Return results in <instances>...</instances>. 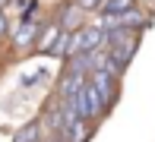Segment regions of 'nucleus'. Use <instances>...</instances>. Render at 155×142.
I'll list each match as a JSON object with an SVG mask.
<instances>
[{
  "label": "nucleus",
  "instance_id": "obj_1",
  "mask_svg": "<svg viewBox=\"0 0 155 142\" xmlns=\"http://www.w3.org/2000/svg\"><path fill=\"white\" fill-rule=\"evenodd\" d=\"M89 85L98 92V98L104 101V108H108V101L114 98V76L111 73H104V69H98V73L89 76Z\"/></svg>",
  "mask_w": 155,
  "mask_h": 142
},
{
  "label": "nucleus",
  "instance_id": "obj_2",
  "mask_svg": "<svg viewBox=\"0 0 155 142\" xmlns=\"http://www.w3.org/2000/svg\"><path fill=\"white\" fill-rule=\"evenodd\" d=\"M60 32H63V28H60L57 22L45 25V28H41V32H38V38H35V51H38V54H51V47L57 44Z\"/></svg>",
  "mask_w": 155,
  "mask_h": 142
},
{
  "label": "nucleus",
  "instance_id": "obj_3",
  "mask_svg": "<svg viewBox=\"0 0 155 142\" xmlns=\"http://www.w3.org/2000/svg\"><path fill=\"white\" fill-rule=\"evenodd\" d=\"M79 19H82V10H79V6H76V3H67V6H63V13H60V28H63V32H70V35H73V32H79Z\"/></svg>",
  "mask_w": 155,
  "mask_h": 142
},
{
  "label": "nucleus",
  "instance_id": "obj_4",
  "mask_svg": "<svg viewBox=\"0 0 155 142\" xmlns=\"http://www.w3.org/2000/svg\"><path fill=\"white\" fill-rule=\"evenodd\" d=\"M35 38H38V25H35L32 19H22L19 28H16V35H13V44L16 47H29Z\"/></svg>",
  "mask_w": 155,
  "mask_h": 142
},
{
  "label": "nucleus",
  "instance_id": "obj_5",
  "mask_svg": "<svg viewBox=\"0 0 155 142\" xmlns=\"http://www.w3.org/2000/svg\"><path fill=\"white\" fill-rule=\"evenodd\" d=\"M130 10H136V0H104L101 3V16H120Z\"/></svg>",
  "mask_w": 155,
  "mask_h": 142
},
{
  "label": "nucleus",
  "instance_id": "obj_6",
  "mask_svg": "<svg viewBox=\"0 0 155 142\" xmlns=\"http://www.w3.org/2000/svg\"><path fill=\"white\" fill-rule=\"evenodd\" d=\"M63 139H67V142H86L89 139V123H86V120H76V123L63 133Z\"/></svg>",
  "mask_w": 155,
  "mask_h": 142
},
{
  "label": "nucleus",
  "instance_id": "obj_7",
  "mask_svg": "<svg viewBox=\"0 0 155 142\" xmlns=\"http://www.w3.org/2000/svg\"><path fill=\"white\" fill-rule=\"evenodd\" d=\"M38 136H41V126H38V123H29V126H22V130H19L16 142H38Z\"/></svg>",
  "mask_w": 155,
  "mask_h": 142
},
{
  "label": "nucleus",
  "instance_id": "obj_8",
  "mask_svg": "<svg viewBox=\"0 0 155 142\" xmlns=\"http://www.w3.org/2000/svg\"><path fill=\"white\" fill-rule=\"evenodd\" d=\"M70 38H73L70 32H60V38H57V44L51 47V54L54 57H70Z\"/></svg>",
  "mask_w": 155,
  "mask_h": 142
},
{
  "label": "nucleus",
  "instance_id": "obj_9",
  "mask_svg": "<svg viewBox=\"0 0 155 142\" xmlns=\"http://www.w3.org/2000/svg\"><path fill=\"white\" fill-rule=\"evenodd\" d=\"M73 3L79 6L82 13H86V10H101V3H104V0H73Z\"/></svg>",
  "mask_w": 155,
  "mask_h": 142
},
{
  "label": "nucleus",
  "instance_id": "obj_10",
  "mask_svg": "<svg viewBox=\"0 0 155 142\" xmlns=\"http://www.w3.org/2000/svg\"><path fill=\"white\" fill-rule=\"evenodd\" d=\"M6 32H10V22H6V13L3 10H0V38H3V35Z\"/></svg>",
  "mask_w": 155,
  "mask_h": 142
},
{
  "label": "nucleus",
  "instance_id": "obj_11",
  "mask_svg": "<svg viewBox=\"0 0 155 142\" xmlns=\"http://www.w3.org/2000/svg\"><path fill=\"white\" fill-rule=\"evenodd\" d=\"M3 3H6V0H0V6H3Z\"/></svg>",
  "mask_w": 155,
  "mask_h": 142
}]
</instances>
